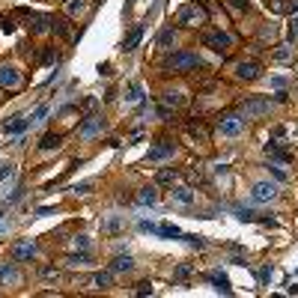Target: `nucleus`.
Returning <instances> with one entry per match:
<instances>
[{"mask_svg": "<svg viewBox=\"0 0 298 298\" xmlns=\"http://www.w3.org/2000/svg\"><path fill=\"white\" fill-rule=\"evenodd\" d=\"M200 66H203V60L194 51H176L164 60V69L167 72H191V69H200Z\"/></svg>", "mask_w": 298, "mask_h": 298, "instance_id": "obj_1", "label": "nucleus"}, {"mask_svg": "<svg viewBox=\"0 0 298 298\" xmlns=\"http://www.w3.org/2000/svg\"><path fill=\"white\" fill-rule=\"evenodd\" d=\"M206 18H209L206 6H200V3H185V6L179 9L176 21L185 24V27H197V24H206Z\"/></svg>", "mask_w": 298, "mask_h": 298, "instance_id": "obj_2", "label": "nucleus"}, {"mask_svg": "<svg viewBox=\"0 0 298 298\" xmlns=\"http://www.w3.org/2000/svg\"><path fill=\"white\" fill-rule=\"evenodd\" d=\"M218 131H221L224 137H239V134L245 131V117H242V113H224V117L218 120Z\"/></svg>", "mask_w": 298, "mask_h": 298, "instance_id": "obj_3", "label": "nucleus"}, {"mask_svg": "<svg viewBox=\"0 0 298 298\" xmlns=\"http://www.w3.org/2000/svg\"><path fill=\"white\" fill-rule=\"evenodd\" d=\"M203 45L212 48L215 54H227L233 48V39H230L224 30H209V33H203Z\"/></svg>", "mask_w": 298, "mask_h": 298, "instance_id": "obj_4", "label": "nucleus"}, {"mask_svg": "<svg viewBox=\"0 0 298 298\" xmlns=\"http://www.w3.org/2000/svg\"><path fill=\"white\" fill-rule=\"evenodd\" d=\"M242 117L245 120H257V117H263V113H268L271 110V102L268 99H247V102H242Z\"/></svg>", "mask_w": 298, "mask_h": 298, "instance_id": "obj_5", "label": "nucleus"}, {"mask_svg": "<svg viewBox=\"0 0 298 298\" xmlns=\"http://www.w3.org/2000/svg\"><path fill=\"white\" fill-rule=\"evenodd\" d=\"M102 128H105V120L102 117H87L84 123L78 125V137L81 141H93L96 134H102Z\"/></svg>", "mask_w": 298, "mask_h": 298, "instance_id": "obj_6", "label": "nucleus"}, {"mask_svg": "<svg viewBox=\"0 0 298 298\" xmlns=\"http://www.w3.org/2000/svg\"><path fill=\"white\" fill-rule=\"evenodd\" d=\"M260 72H263V66L257 63V60H242V63H236V78L239 81H257L260 78Z\"/></svg>", "mask_w": 298, "mask_h": 298, "instance_id": "obj_7", "label": "nucleus"}, {"mask_svg": "<svg viewBox=\"0 0 298 298\" xmlns=\"http://www.w3.org/2000/svg\"><path fill=\"white\" fill-rule=\"evenodd\" d=\"M36 242H30V239H21V242H15L12 245V260L15 263H27V260H33L36 257Z\"/></svg>", "mask_w": 298, "mask_h": 298, "instance_id": "obj_8", "label": "nucleus"}, {"mask_svg": "<svg viewBox=\"0 0 298 298\" xmlns=\"http://www.w3.org/2000/svg\"><path fill=\"white\" fill-rule=\"evenodd\" d=\"M250 197H254V203H268V200L278 197V185H274V182H257L254 191H250Z\"/></svg>", "mask_w": 298, "mask_h": 298, "instance_id": "obj_9", "label": "nucleus"}, {"mask_svg": "<svg viewBox=\"0 0 298 298\" xmlns=\"http://www.w3.org/2000/svg\"><path fill=\"white\" fill-rule=\"evenodd\" d=\"M24 15H27L30 33H48L51 30V15H36V12H27V9H24Z\"/></svg>", "mask_w": 298, "mask_h": 298, "instance_id": "obj_10", "label": "nucleus"}, {"mask_svg": "<svg viewBox=\"0 0 298 298\" xmlns=\"http://www.w3.org/2000/svg\"><path fill=\"white\" fill-rule=\"evenodd\" d=\"M185 131H188L197 143H209V125L203 123V120H188V123H185Z\"/></svg>", "mask_w": 298, "mask_h": 298, "instance_id": "obj_11", "label": "nucleus"}, {"mask_svg": "<svg viewBox=\"0 0 298 298\" xmlns=\"http://www.w3.org/2000/svg\"><path fill=\"white\" fill-rule=\"evenodd\" d=\"M21 84V75L12 66H0V89H15Z\"/></svg>", "mask_w": 298, "mask_h": 298, "instance_id": "obj_12", "label": "nucleus"}, {"mask_svg": "<svg viewBox=\"0 0 298 298\" xmlns=\"http://www.w3.org/2000/svg\"><path fill=\"white\" fill-rule=\"evenodd\" d=\"M176 152V143L170 141H158L155 149H149V155H146V161H161V158H167V155H173Z\"/></svg>", "mask_w": 298, "mask_h": 298, "instance_id": "obj_13", "label": "nucleus"}, {"mask_svg": "<svg viewBox=\"0 0 298 298\" xmlns=\"http://www.w3.org/2000/svg\"><path fill=\"white\" fill-rule=\"evenodd\" d=\"M0 283H21V274H18L15 263H0Z\"/></svg>", "mask_w": 298, "mask_h": 298, "instance_id": "obj_14", "label": "nucleus"}, {"mask_svg": "<svg viewBox=\"0 0 298 298\" xmlns=\"http://www.w3.org/2000/svg\"><path fill=\"white\" fill-rule=\"evenodd\" d=\"M141 39H143V24H134V27H131V33L125 36L123 51H134V48L141 45Z\"/></svg>", "mask_w": 298, "mask_h": 298, "instance_id": "obj_15", "label": "nucleus"}, {"mask_svg": "<svg viewBox=\"0 0 298 298\" xmlns=\"http://www.w3.org/2000/svg\"><path fill=\"white\" fill-rule=\"evenodd\" d=\"M265 152H268V158H274L278 164L292 161V152H289V149H283V146H278V143H268V146H265Z\"/></svg>", "mask_w": 298, "mask_h": 298, "instance_id": "obj_16", "label": "nucleus"}, {"mask_svg": "<svg viewBox=\"0 0 298 298\" xmlns=\"http://www.w3.org/2000/svg\"><path fill=\"white\" fill-rule=\"evenodd\" d=\"M89 286H96V289H110V286H113V271H96V274L89 278Z\"/></svg>", "mask_w": 298, "mask_h": 298, "instance_id": "obj_17", "label": "nucleus"}, {"mask_svg": "<svg viewBox=\"0 0 298 298\" xmlns=\"http://www.w3.org/2000/svg\"><path fill=\"white\" fill-rule=\"evenodd\" d=\"M209 281L215 283V289H218V292H224V295H230V292H233V286H230V278L224 274V271H212Z\"/></svg>", "mask_w": 298, "mask_h": 298, "instance_id": "obj_18", "label": "nucleus"}, {"mask_svg": "<svg viewBox=\"0 0 298 298\" xmlns=\"http://www.w3.org/2000/svg\"><path fill=\"white\" fill-rule=\"evenodd\" d=\"M27 125H30V120H24V117H9V123H3V131L6 134H21Z\"/></svg>", "mask_w": 298, "mask_h": 298, "instance_id": "obj_19", "label": "nucleus"}, {"mask_svg": "<svg viewBox=\"0 0 298 298\" xmlns=\"http://www.w3.org/2000/svg\"><path fill=\"white\" fill-rule=\"evenodd\" d=\"M173 203H179V206H191L194 203V191L191 188H185V185L173 188Z\"/></svg>", "mask_w": 298, "mask_h": 298, "instance_id": "obj_20", "label": "nucleus"}, {"mask_svg": "<svg viewBox=\"0 0 298 298\" xmlns=\"http://www.w3.org/2000/svg\"><path fill=\"white\" fill-rule=\"evenodd\" d=\"M176 179H179V173H176L173 167H161L155 176V182L158 185H176Z\"/></svg>", "mask_w": 298, "mask_h": 298, "instance_id": "obj_21", "label": "nucleus"}, {"mask_svg": "<svg viewBox=\"0 0 298 298\" xmlns=\"http://www.w3.org/2000/svg\"><path fill=\"white\" fill-rule=\"evenodd\" d=\"M60 143H63V137H60V134H54V131H48V134H42L39 149H60Z\"/></svg>", "mask_w": 298, "mask_h": 298, "instance_id": "obj_22", "label": "nucleus"}, {"mask_svg": "<svg viewBox=\"0 0 298 298\" xmlns=\"http://www.w3.org/2000/svg\"><path fill=\"white\" fill-rule=\"evenodd\" d=\"M137 203H143V206H146V203H149V206H152V203H158V188H155V185L141 188V194H137Z\"/></svg>", "mask_w": 298, "mask_h": 298, "instance_id": "obj_23", "label": "nucleus"}, {"mask_svg": "<svg viewBox=\"0 0 298 298\" xmlns=\"http://www.w3.org/2000/svg\"><path fill=\"white\" fill-rule=\"evenodd\" d=\"M161 105L164 107H182L185 105V96H182V93H164V96H161Z\"/></svg>", "mask_w": 298, "mask_h": 298, "instance_id": "obj_24", "label": "nucleus"}, {"mask_svg": "<svg viewBox=\"0 0 298 298\" xmlns=\"http://www.w3.org/2000/svg\"><path fill=\"white\" fill-rule=\"evenodd\" d=\"M131 268H134V260H131L128 254H125V257H117V260L110 263V271H131Z\"/></svg>", "mask_w": 298, "mask_h": 298, "instance_id": "obj_25", "label": "nucleus"}, {"mask_svg": "<svg viewBox=\"0 0 298 298\" xmlns=\"http://www.w3.org/2000/svg\"><path fill=\"white\" fill-rule=\"evenodd\" d=\"M57 60H60V54L54 51V45H45L42 54H39V63H42V66H51V63H57Z\"/></svg>", "mask_w": 298, "mask_h": 298, "instance_id": "obj_26", "label": "nucleus"}, {"mask_svg": "<svg viewBox=\"0 0 298 298\" xmlns=\"http://www.w3.org/2000/svg\"><path fill=\"white\" fill-rule=\"evenodd\" d=\"M158 236H164V239H182V230L176 227V224H161Z\"/></svg>", "mask_w": 298, "mask_h": 298, "instance_id": "obj_27", "label": "nucleus"}, {"mask_svg": "<svg viewBox=\"0 0 298 298\" xmlns=\"http://www.w3.org/2000/svg\"><path fill=\"white\" fill-rule=\"evenodd\" d=\"M173 39H176V30H173V27H164V30L158 33V48H167Z\"/></svg>", "mask_w": 298, "mask_h": 298, "instance_id": "obj_28", "label": "nucleus"}, {"mask_svg": "<svg viewBox=\"0 0 298 298\" xmlns=\"http://www.w3.org/2000/svg\"><path fill=\"white\" fill-rule=\"evenodd\" d=\"M84 9H87L84 0H66V12H69V15H81Z\"/></svg>", "mask_w": 298, "mask_h": 298, "instance_id": "obj_29", "label": "nucleus"}, {"mask_svg": "<svg viewBox=\"0 0 298 298\" xmlns=\"http://www.w3.org/2000/svg\"><path fill=\"white\" fill-rule=\"evenodd\" d=\"M271 57H274L278 63H286V60H292V48H289V45H278V51L271 54Z\"/></svg>", "mask_w": 298, "mask_h": 298, "instance_id": "obj_30", "label": "nucleus"}, {"mask_svg": "<svg viewBox=\"0 0 298 298\" xmlns=\"http://www.w3.org/2000/svg\"><path fill=\"white\" fill-rule=\"evenodd\" d=\"M182 239H185V245L197 247V250H203V247H206V239H203V236H194V233H188V236H182Z\"/></svg>", "mask_w": 298, "mask_h": 298, "instance_id": "obj_31", "label": "nucleus"}, {"mask_svg": "<svg viewBox=\"0 0 298 298\" xmlns=\"http://www.w3.org/2000/svg\"><path fill=\"white\" fill-rule=\"evenodd\" d=\"M128 102H141L143 99V87L141 84H128V96H125Z\"/></svg>", "mask_w": 298, "mask_h": 298, "instance_id": "obj_32", "label": "nucleus"}, {"mask_svg": "<svg viewBox=\"0 0 298 298\" xmlns=\"http://www.w3.org/2000/svg\"><path fill=\"white\" fill-rule=\"evenodd\" d=\"M69 265H87L89 263V254H69Z\"/></svg>", "mask_w": 298, "mask_h": 298, "instance_id": "obj_33", "label": "nucleus"}, {"mask_svg": "<svg viewBox=\"0 0 298 298\" xmlns=\"http://www.w3.org/2000/svg\"><path fill=\"white\" fill-rule=\"evenodd\" d=\"M120 227H123V221H120V218H110V221H105V224H102V230H105V233H117Z\"/></svg>", "mask_w": 298, "mask_h": 298, "instance_id": "obj_34", "label": "nucleus"}, {"mask_svg": "<svg viewBox=\"0 0 298 298\" xmlns=\"http://www.w3.org/2000/svg\"><path fill=\"white\" fill-rule=\"evenodd\" d=\"M257 281L263 283V286H265V283H268V281H271V265H263V268L257 271Z\"/></svg>", "mask_w": 298, "mask_h": 298, "instance_id": "obj_35", "label": "nucleus"}, {"mask_svg": "<svg viewBox=\"0 0 298 298\" xmlns=\"http://www.w3.org/2000/svg\"><path fill=\"white\" fill-rule=\"evenodd\" d=\"M12 173H15V170H12V164H6V167L0 170V188H6V182L12 179Z\"/></svg>", "mask_w": 298, "mask_h": 298, "instance_id": "obj_36", "label": "nucleus"}, {"mask_svg": "<svg viewBox=\"0 0 298 298\" xmlns=\"http://www.w3.org/2000/svg\"><path fill=\"white\" fill-rule=\"evenodd\" d=\"M230 6H233V9H239V12H247V9H250V3H247V0H230Z\"/></svg>", "mask_w": 298, "mask_h": 298, "instance_id": "obj_37", "label": "nucleus"}, {"mask_svg": "<svg viewBox=\"0 0 298 298\" xmlns=\"http://www.w3.org/2000/svg\"><path fill=\"white\" fill-rule=\"evenodd\" d=\"M45 113H48V107L42 105V107H36L33 110V117H30V123H39V120H45Z\"/></svg>", "mask_w": 298, "mask_h": 298, "instance_id": "obj_38", "label": "nucleus"}, {"mask_svg": "<svg viewBox=\"0 0 298 298\" xmlns=\"http://www.w3.org/2000/svg\"><path fill=\"white\" fill-rule=\"evenodd\" d=\"M191 271H194L191 265H188V263H182V265H179V268H176V278H188Z\"/></svg>", "mask_w": 298, "mask_h": 298, "instance_id": "obj_39", "label": "nucleus"}, {"mask_svg": "<svg viewBox=\"0 0 298 298\" xmlns=\"http://www.w3.org/2000/svg\"><path fill=\"white\" fill-rule=\"evenodd\" d=\"M268 170H271V173L278 176V179H286V170H283L281 164H268Z\"/></svg>", "mask_w": 298, "mask_h": 298, "instance_id": "obj_40", "label": "nucleus"}, {"mask_svg": "<svg viewBox=\"0 0 298 298\" xmlns=\"http://www.w3.org/2000/svg\"><path fill=\"white\" fill-rule=\"evenodd\" d=\"M42 278H45V281H57V268H51V265H45V268H42Z\"/></svg>", "mask_w": 298, "mask_h": 298, "instance_id": "obj_41", "label": "nucleus"}, {"mask_svg": "<svg viewBox=\"0 0 298 298\" xmlns=\"http://www.w3.org/2000/svg\"><path fill=\"white\" fill-rule=\"evenodd\" d=\"M93 188V182H81V185H75V194H89Z\"/></svg>", "mask_w": 298, "mask_h": 298, "instance_id": "obj_42", "label": "nucleus"}, {"mask_svg": "<svg viewBox=\"0 0 298 298\" xmlns=\"http://www.w3.org/2000/svg\"><path fill=\"white\" fill-rule=\"evenodd\" d=\"M141 230L143 233H158V227L155 224H149V221H141Z\"/></svg>", "mask_w": 298, "mask_h": 298, "instance_id": "obj_43", "label": "nucleus"}, {"mask_svg": "<svg viewBox=\"0 0 298 298\" xmlns=\"http://www.w3.org/2000/svg\"><path fill=\"white\" fill-rule=\"evenodd\" d=\"M0 30H6V33H12V30H15V24H12V21H6V18H3V21H0Z\"/></svg>", "mask_w": 298, "mask_h": 298, "instance_id": "obj_44", "label": "nucleus"}, {"mask_svg": "<svg viewBox=\"0 0 298 298\" xmlns=\"http://www.w3.org/2000/svg\"><path fill=\"white\" fill-rule=\"evenodd\" d=\"M146 292H152V286H149V283H141V286H137V295H146Z\"/></svg>", "mask_w": 298, "mask_h": 298, "instance_id": "obj_45", "label": "nucleus"}, {"mask_svg": "<svg viewBox=\"0 0 298 298\" xmlns=\"http://www.w3.org/2000/svg\"><path fill=\"white\" fill-rule=\"evenodd\" d=\"M75 245H78V247H87L89 239H87V236H78V239H75Z\"/></svg>", "mask_w": 298, "mask_h": 298, "instance_id": "obj_46", "label": "nucleus"}, {"mask_svg": "<svg viewBox=\"0 0 298 298\" xmlns=\"http://www.w3.org/2000/svg\"><path fill=\"white\" fill-rule=\"evenodd\" d=\"M298 36V21H292V27H289V39H295Z\"/></svg>", "mask_w": 298, "mask_h": 298, "instance_id": "obj_47", "label": "nucleus"}]
</instances>
